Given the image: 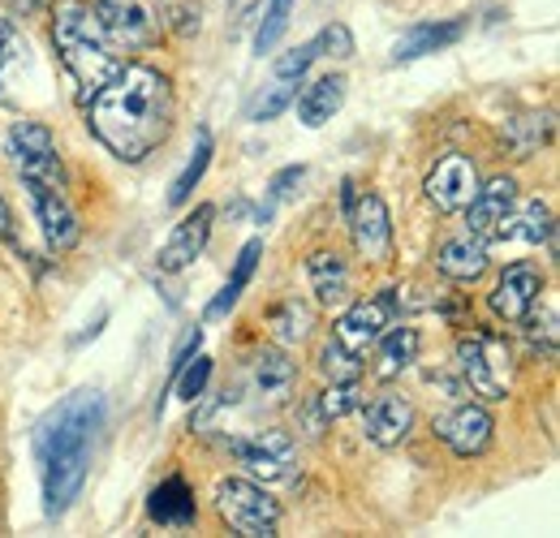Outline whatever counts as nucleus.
<instances>
[{"mask_svg": "<svg viewBox=\"0 0 560 538\" xmlns=\"http://www.w3.org/2000/svg\"><path fill=\"white\" fill-rule=\"evenodd\" d=\"M552 207L544 199H526L504 211V220L495 224V233H491V242H522V246H544L548 237H552Z\"/></svg>", "mask_w": 560, "mask_h": 538, "instance_id": "f3484780", "label": "nucleus"}, {"mask_svg": "<svg viewBox=\"0 0 560 538\" xmlns=\"http://www.w3.org/2000/svg\"><path fill=\"white\" fill-rule=\"evenodd\" d=\"M0 237H13V211L4 199H0Z\"/></svg>", "mask_w": 560, "mask_h": 538, "instance_id": "e433bc0d", "label": "nucleus"}, {"mask_svg": "<svg viewBox=\"0 0 560 538\" xmlns=\"http://www.w3.org/2000/svg\"><path fill=\"white\" fill-rule=\"evenodd\" d=\"M13 9H18V13H22V17H31V13H35V9H39V0H13Z\"/></svg>", "mask_w": 560, "mask_h": 538, "instance_id": "4c0bfd02", "label": "nucleus"}, {"mask_svg": "<svg viewBox=\"0 0 560 538\" xmlns=\"http://www.w3.org/2000/svg\"><path fill=\"white\" fill-rule=\"evenodd\" d=\"M491 255L483 246V237L475 233H457V237H444L440 250H435V271L453 284H475L483 271H488Z\"/></svg>", "mask_w": 560, "mask_h": 538, "instance_id": "dca6fc26", "label": "nucleus"}, {"mask_svg": "<svg viewBox=\"0 0 560 538\" xmlns=\"http://www.w3.org/2000/svg\"><path fill=\"white\" fill-rule=\"evenodd\" d=\"M358 409H362V435H366L375 448H397V444H406L410 431H415V422H419L410 397H397V393H384V397H375L371 405H358Z\"/></svg>", "mask_w": 560, "mask_h": 538, "instance_id": "4468645a", "label": "nucleus"}, {"mask_svg": "<svg viewBox=\"0 0 560 538\" xmlns=\"http://www.w3.org/2000/svg\"><path fill=\"white\" fill-rule=\"evenodd\" d=\"M453 358H457L462 384H466L475 397H483V401H504V397L513 393V353H509L504 337H495L488 328H470V332L457 337Z\"/></svg>", "mask_w": 560, "mask_h": 538, "instance_id": "20e7f679", "label": "nucleus"}, {"mask_svg": "<svg viewBox=\"0 0 560 538\" xmlns=\"http://www.w3.org/2000/svg\"><path fill=\"white\" fill-rule=\"evenodd\" d=\"M26 186V199H31V211H35V224L48 242L52 255H70L73 246L82 242V224H78V211H73L61 186H48V182H22Z\"/></svg>", "mask_w": 560, "mask_h": 538, "instance_id": "9d476101", "label": "nucleus"}, {"mask_svg": "<svg viewBox=\"0 0 560 538\" xmlns=\"http://www.w3.org/2000/svg\"><path fill=\"white\" fill-rule=\"evenodd\" d=\"M319 413H324V422H337V418H346L353 413L358 405H362V384L358 379H337V384H328L324 393H319Z\"/></svg>", "mask_w": 560, "mask_h": 538, "instance_id": "7c9ffc66", "label": "nucleus"}, {"mask_svg": "<svg viewBox=\"0 0 560 538\" xmlns=\"http://www.w3.org/2000/svg\"><path fill=\"white\" fill-rule=\"evenodd\" d=\"M293 375H298V366L289 362V353L284 349H264L259 358H255V388L264 393V397H289V388H293Z\"/></svg>", "mask_w": 560, "mask_h": 538, "instance_id": "a878e982", "label": "nucleus"}, {"mask_svg": "<svg viewBox=\"0 0 560 538\" xmlns=\"http://www.w3.org/2000/svg\"><path fill=\"white\" fill-rule=\"evenodd\" d=\"M350 237L358 259L366 264H388L393 259V215H388V202L380 195H362L350 207Z\"/></svg>", "mask_w": 560, "mask_h": 538, "instance_id": "f8f14e48", "label": "nucleus"}, {"mask_svg": "<svg viewBox=\"0 0 560 538\" xmlns=\"http://www.w3.org/2000/svg\"><path fill=\"white\" fill-rule=\"evenodd\" d=\"M393 319H397V297H393V289H380L371 297H358V302L350 297L341 306V319H337V332L332 337L341 340L346 349L366 358V349L393 328Z\"/></svg>", "mask_w": 560, "mask_h": 538, "instance_id": "0eeeda50", "label": "nucleus"}, {"mask_svg": "<svg viewBox=\"0 0 560 538\" xmlns=\"http://www.w3.org/2000/svg\"><path fill=\"white\" fill-rule=\"evenodd\" d=\"M306 276H311V289H315V302L324 306V311H341L346 302H350V264H346V255H337V250H315L311 259H306Z\"/></svg>", "mask_w": 560, "mask_h": 538, "instance_id": "412c9836", "label": "nucleus"}, {"mask_svg": "<svg viewBox=\"0 0 560 538\" xmlns=\"http://www.w3.org/2000/svg\"><path fill=\"white\" fill-rule=\"evenodd\" d=\"M315 57H337V61H350L353 57V35L346 22H332V26H324L315 39Z\"/></svg>", "mask_w": 560, "mask_h": 538, "instance_id": "473e14b6", "label": "nucleus"}, {"mask_svg": "<svg viewBox=\"0 0 560 538\" xmlns=\"http://www.w3.org/2000/svg\"><path fill=\"white\" fill-rule=\"evenodd\" d=\"M22 66H26V39L9 17H0V104H13L9 78H13V69Z\"/></svg>", "mask_w": 560, "mask_h": 538, "instance_id": "c85d7f7f", "label": "nucleus"}, {"mask_svg": "<svg viewBox=\"0 0 560 538\" xmlns=\"http://www.w3.org/2000/svg\"><path fill=\"white\" fill-rule=\"evenodd\" d=\"M289 13H293V0H272V4H268L264 26H259V35H255V52H259V57L272 52L280 44V35H284V26H289Z\"/></svg>", "mask_w": 560, "mask_h": 538, "instance_id": "2f4dec72", "label": "nucleus"}, {"mask_svg": "<svg viewBox=\"0 0 560 538\" xmlns=\"http://www.w3.org/2000/svg\"><path fill=\"white\" fill-rule=\"evenodd\" d=\"M211 224H215V207H211V202H199V207L173 229V237L164 242V250H160V271H164V276H177V271L190 268V264L208 250Z\"/></svg>", "mask_w": 560, "mask_h": 538, "instance_id": "2eb2a0df", "label": "nucleus"}, {"mask_svg": "<svg viewBox=\"0 0 560 538\" xmlns=\"http://www.w3.org/2000/svg\"><path fill=\"white\" fill-rule=\"evenodd\" d=\"M211 379V358H195V366H177V375H173V384H177V397H186V401H195V397H203V388H208Z\"/></svg>", "mask_w": 560, "mask_h": 538, "instance_id": "72a5a7b5", "label": "nucleus"}, {"mask_svg": "<svg viewBox=\"0 0 560 538\" xmlns=\"http://www.w3.org/2000/svg\"><path fill=\"white\" fill-rule=\"evenodd\" d=\"M422 190H427V199H431L435 211L457 215V211H466V202L475 199V190H479V168H475L470 155L448 151V155H440L435 168L427 173Z\"/></svg>", "mask_w": 560, "mask_h": 538, "instance_id": "9b49d317", "label": "nucleus"}, {"mask_svg": "<svg viewBox=\"0 0 560 538\" xmlns=\"http://www.w3.org/2000/svg\"><path fill=\"white\" fill-rule=\"evenodd\" d=\"M466 31H470V22H466V17H448V22H422V26L406 31V35L397 39L393 61H397V66H406V61H422V57H431V52H444V48L462 44V39H466Z\"/></svg>", "mask_w": 560, "mask_h": 538, "instance_id": "6ab92c4d", "label": "nucleus"}, {"mask_svg": "<svg viewBox=\"0 0 560 538\" xmlns=\"http://www.w3.org/2000/svg\"><path fill=\"white\" fill-rule=\"evenodd\" d=\"M215 513L233 535L272 538L280 530V504L250 478H220L215 482Z\"/></svg>", "mask_w": 560, "mask_h": 538, "instance_id": "39448f33", "label": "nucleus"}, {"mask_svg": "<svg viewBox=\"0 0 560 538\" xmlns=\"http://www.w3.org/2000/svg\"><path fill=\"white\" fill-rule=\"evenodd\" d=\"M52 39H57V52H61L66 69L86 91H95L108 73L121 69V57H117L121 48L113 44V35L95 17V9H86L78 0H61L57 22H52Z\"/></svg>", "mask_w": 560, "mask_h": 538, "instance_id": "7ed1b4c3", "label": "nucleus"}, {"mask_svg": "<svg viewBox=\"0 0 560 538\" xmlns=\"http://www.w3.org/2000/svg\"><path fill=\"white\" fill-rule=\"evenodd\" d=\"M104 431V397L95 388H78L61 405L48 409V418L35 431V466H39V491H44V517L61 522L78 504L95 440Z\"/></svg>", "mask_w": 560, "mask_h": 538, "instance_id": "f03ea898", "label": "nucleus"}, {"mask_svg": "<svg viewBox=\"0 0 560 538\" xmlns=\"http://www.w3.org/2000/svg\"><path fill=\"white\" fill-rule=\"evenodd\" d=\"M513 199H517V182H513V177H491L488 186L479 182L475 199L466 202V233L491 237L495 224L504 220V211L513 207Z\"/></svg>", "mask_w": 560, "mask_h": 538, "instance_id": "4be33fe9", "label": "nucleus"}, {"mask_svg": "<svg viewBox=\"0 0 560 538\" xmlns=\"http://www.w3.org/2000/svg\"><path fill=\"white\" fill-rule=\"evenodd\" d=\"M211 164V134L208 130H199L195 138V151H190V160H186V168L173 177V186H168V207H186L190 195H195V186L203 182V173H208Z\"/></svg>", "mask_w": 560, "mask_h": 538, "instance_id": "cd10ccee", "label": "nucleus"}, {"mask_svg": "<svg viewBox=\"0 0 560 538\" xmlns=\"http://www.w3.org/2000/svg\"><path fill=\"white\" fill-rule=\"evenodd\" d=\"M306 177V168L302 164H289V168H280L277 177H272V199H284V195H293L289 186H298Z\"/></svg>", "mask_w": 560, "mask_h": 538, "instance_id": "c9c22d12", "label": "nucleus"}, {"mask_svg": "<svg viewBox=\"0 0 560 538\" xmlns=\"http://www.w3.org/2000/svg\"><path fill=\"white\" fill-rule=\"evenodd\" d=\"M431 435L453 453V457H483L495 440V422L479 401H462L444 409L431 422Z\"/></svg>", "mask_w": 560, "mask_h": 538, "instance_id": "6e6552de", "label": "nucleus"}, {"mask_svg": "<svg viewBox=\"0 0 560 538\" xmlns=\"http://www.w3.org/2000/svg\"><path fill=\"white\" fill-rule=\"evenodd\" d=\"M268 328H272L277 344H302L315 328V311L302 297H284L268 311Z\"/></svg>", "mask_w": 560, "mask_h": 538, "instance_id": "393cba45", "label": "nucleus"}, {"mask_svg": "<svg viewBox=\"0 0 560 538\" xmlns=\"http://www.w3.org/2000/svg\"><path fill=\"white\" fill-rule=\"evenodd\" d=\"M147 517H151L155 526H168V530L195 526V522H199V504H195L190 482L173 473V478H164L160 487H151V495H147Z\"/></svg>", "mask_w": 560, "mask_h": 538, "instance_id": "a211bd4d", "label": "nucleus"}, {"mask_svg": "<svg viewBox=\"0 0 560 538\" xmlns=\"http://www.w3.org/2000/svg\"><path fill=\"white\" fill-rule=\"evenodd\" d=\"M362 353H353L346 349L337 337L324 340V349H319V371H324V379L328 384H337V379H362Z\"/></svg>", "mask_w": 560, "mask_h": 538, "instance_id": "c756f323", "label": "nucleus"}, {"mask_svg": "<svg viewBox=\"0 0 560 538\" xmlns=\"http://www.w3.org/2000/svg\"><path fill=\"white\" fill-rule=\"evenodd\" d=\"M177 121V95L168 73L147 61H121L86 104V130L100 138L121 164H142L155 155Z\"/></svg>", "mask_w": 560, "mask_h": 538, "instance_id": "f257e3e1", "label": "nucleus"}, {"mask_svg": "<svg viewBox=\"0 0 560 538\" xmlns=\"http://www.w3.org/2000/svg\"><path fill=\"white\" fill-rule=\"evenodd\" d=\"M346 73H324V78H315V82H306L302 91H298V121L306 126V130H319V126H328L337 113H341V104H346Z\"/></svg>", "mask_w": 560, "mask_h": 538, "instance_id": "aec40b11", "label": "nucleus"}, {"mask_svg": "<svg viewBox=\"0 0 560 538\" xmlns=\"http://www.w3.org/2000/svg\"><path fill=\"white\" fill-rule=\"evenodd\" d=\"M371 349H375V379H397V375L410 371L415 358H419V332L406 328V324H401V328L393 324Z\"/></svg>", "mask_w": 560, "mask_h": 538, "instance_id": "5701e85b", "label": "nucleus"}, {"mask_svg": "<svg viewBox=\"0 0 560 538\" xmlns=\"http://www.w3.org/2000/svg\"><path fill=\"white\" fill-rule=\"evenodd\" d=\"M544 289H548V280H544V268H539V264H509V268L500 271V280L491 284L488 311L500 324L517 328V324L539 306Z\"/></svg>", "mask_w": 560, "mask_h": 538, "instance_id": "1a4fd4ad", "label": "nucleus"}, {"mask_svg": "<svg viewBox=\"0 0 560 538\" xmlns=\"http://www.w3.org/2000/svg\"><path fill=\"white\" fill-rule=\"evenodd\" d=\"M298 86H302V78H284V73H272V82H268V86H264V91L250 100L246 117H250V121H259V126H264V121H277L280 113H284V108L298 100Z\"/></svg>", "mask_w": 560, "mask_h": 538, "instance_id": "bb28decb", "label": "nucleus"}, {"mask_svg": "<svg viewBox=\"0 0 560 538\" xmlns=\"http://www.w3.org/2000/svg\"><path fill=\"white\" fill-rule=\"evenodd\" d=\"M259 255H264V242H259V237H250V242L237 250V264H233V271H229L224 289L208 302V319H224V315L237 306V297L246 293L250 276H255V268H259Z\"/></svg>", "mask_w": 560, "mask_h": 538, "instance_id": "b1692460", "label": "nucleus"}, {"mask_svg": "<svg viewBox=\"0 0 560 538\" xmlns=\"http://www.w3.org/2000/svg\"><path fill=\"white\" fill-rule=\"evenodd\" d=\"M233 457L264 482H289L298 466V444L284 431H259L255 440H233Z\"/></svg>", "mask_w": 560, "mask_h": 538, "instance_id": "ddd939ff", "label": "nucleus"}, {"mask_svg": "<svg viewBox=\"0 0 560 538\" xmlns=\"http://www.w3.org/2000/svg\"><path fill=\"white\" fill-rule=\"evenodd\" d=\"M319 57H315V44H298V48H289L284 57H277V66L272 73H284V78H306V69L315 66Z\"/></svg>", "mask_w": 560, "mask_h": 538, "instance_id": "f704fd0d", "label": "nucleus"}, {"mask_svg": "<svg viewBox=\"0 0 560 538\" xmlns=\"http://www.w3.org/2000/svg\"><path fill=\"white\" fill-rule=\"evenodd\" d=\"M4 155L22 182H48L61 186V151L44 121H13L4 134Z\"/></svg>", "mask_w": 560, "mask_h": 538, "instance_id": "423d86ee", "label": "nucleus"}]
</instances>
